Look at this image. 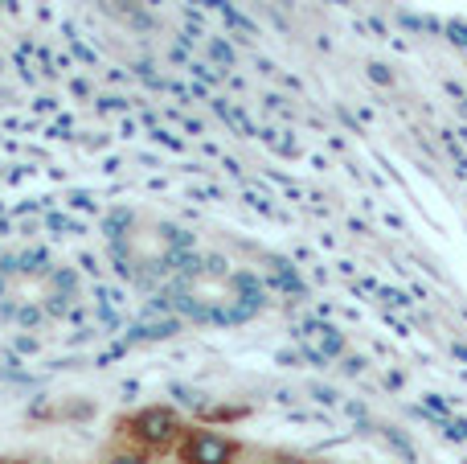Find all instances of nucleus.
Returning <instances> with one entry per match:
<instances>
[{"label": "nucleus", "mask_w": 467, "mask_h": 464, "mask_svg": "<svg viewBox=\"0 0 467 464\" xmlns=\"http://www.w3.org/2000/svg\"><path fill=\"white\" fill-rule=\"evenodd\" d=\"M181 436H185V419H181L172 407H164V403L131 411V416L119 424V440L131 444L136 452H144L148 460L172 457V448H177Z\"/></svg>", "instance_id": "f257e3e1"}, {"label": "nucleus", "mask_w": 467, "mask_h": 464, "mask_svg": "<svg viewBox=\"0 0 467 464\" xmlns=\"http://www.w3.org/2000/svg\"><path fill=\"white\" fill-rule=\"evenodd\" d=\"M172 457H177V464H238L246 457V448H242L234 436L218 432V427L185 424V436L177 440Z\"/></svg>", "instance_id": "f03ea898"}, {"label": "nucleus", "mask_w": 467, "mask_h": 464, "mask_svg": "<svg viewBox=\"0 0 467 464\" xmlns=\"http://www.w3.org/2000/svg\"><path fill=\"white\" fill-rule=\"evenodd\" d=\"M107 464H148V457H144V452H136L131 444H123V448L115 452V457L107 460Z\"/></svg>", "instance_id": "7ed1b4c3"}]
</instances>
